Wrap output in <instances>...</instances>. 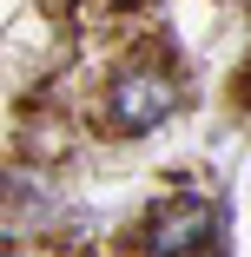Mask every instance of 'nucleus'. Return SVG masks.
Segmentation results:
<instances>
[{
  "label": "nucleus",
  "instance_id": "nucleus-1",
  "mask_svg": "<svg viewBox=\"0 0 251 257\" xmlns=\"http://www.w3.org/2000/svg\"><path fill=\"white\" fill-rule=\"evenodd\" d=\"M172 106H179V86L159 66H132L113 79V125L119 132H152L159 119H172Z\"/></svg>",
  "mask_w": 251,
  "mask_h": 257
},
{
  "label": "nucleus",
  "instance_id": "nucleus-2",
  "mask_svg": "<svg viewBox=\"0 0 251 257\" xmlns=\"http://www.w3.org/2000/svg\"><path fill=\"white\" fill-rule=\"evenodd\" d=\"M212 224H218V211L205 198H172V204H159V218H152V250L159 257H192L198 244L212 237Z\"/></svg>",
  "mask_w": 251,
  "mask_h": 257
}]
</instances>
